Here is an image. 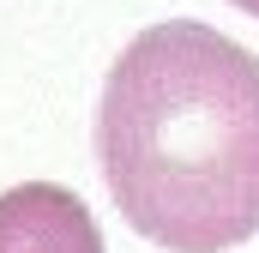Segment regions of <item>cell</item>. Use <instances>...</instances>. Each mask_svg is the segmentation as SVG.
Here are the masks:
<instances>
[{
    "mask_svg": "<svg viewBox=\"0 0 259 253\" xmlns=\"http://www.w3.org/2000/svg\"><path fill=\"white\" fill-rule=\"evenodd\" d=\"M229 6H241L247 18H259V0H229Z\"/></svg>",
    "mask_w": 259,
    "mask_h": 253,
    "instance_id": "cell-3",
    "label": "cell"
},
{
    "mask_svg": "<svg viewBox=\"0 0 259 253\" xmlns=\"http://www.w3.org/2000/svg\"><path fill=\"white\" fill-rule=\"evenodd\" d=\"M0 253H109L91 205L61 181L0 193Z\"/></svg>",
    "mask_w": 259,
    "mask_h": 253,
    "instance_id": "cell-2",
    "label": "cell"
},
{
    "mask_svg": "<svg viewBox=\"0 0 259 253\" xmlns=\"http://www.w3.org/2000/svg\"><path fill=\"white\" fill-rule=\"evenodd\" d=\"M97 169L133 235L169 253H223L259 235V55L163 18L103 78Z\"/></svg>",
    "mask_w": 259,
    "mask_h": 253,
    "instance_id": "cell-1",
    "label": "cell"
}]
</instances>
